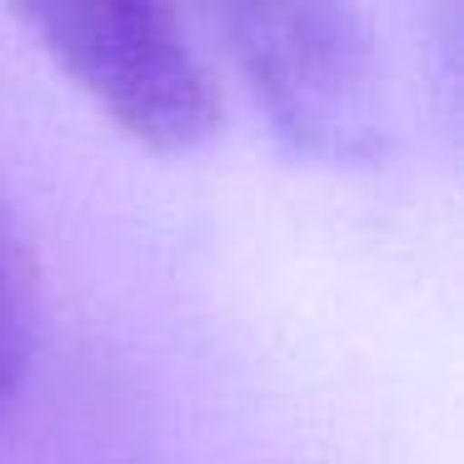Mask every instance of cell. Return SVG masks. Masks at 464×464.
Returning a JSON list of instances; mask_svg holds the SVG:
<instances>
[{
	"mask_svg": "<svg viewBox=\"0 0 464 464\" xmlns=\"http://www.w3.org/2000/svg\"><path fill=\"white\" fill-rule=\"evenodd\" d=\"M205 21L295 150L334 160L380 150L374 45L354 5H225L205 11Z\"/></svg>",
	"mask_w": 464,
	"mask_h": 464,
	"instance_id": "obj_1",
	"label": "cell"
},
{
	"mask_svg": "<svg viewBox=\"0 0 464 464\" xmlns=\"http://www.w3.org/2000/svg\"><path fill=\"white\" fill-rule=\"evenodd\" d=\"M21 21L65 75L155 150H190L220 125V85L165 5H35Z\"/></svg>",
	"mask_w": 464,
	"mask_h": 464,
	"instance_id": "obj_2",
	"label": "cell"
},
{
	"mask_svg": "<svg viewBox=\"0 0 464 464\" xmlns=\"http://www.w3.org/2000/svg\"><path fill=\"white\" fill-rule=\"evenodd\" d=\"M35 324H41V310H35L31 245L11 210V195L0 190V420L15 404V390L31 370Z\"/></svg>",
	"mask_w": 464,
	"mask_h": 464,
	"instance_id": "obj_3",
	"label": "cell"
}]
</instances>
